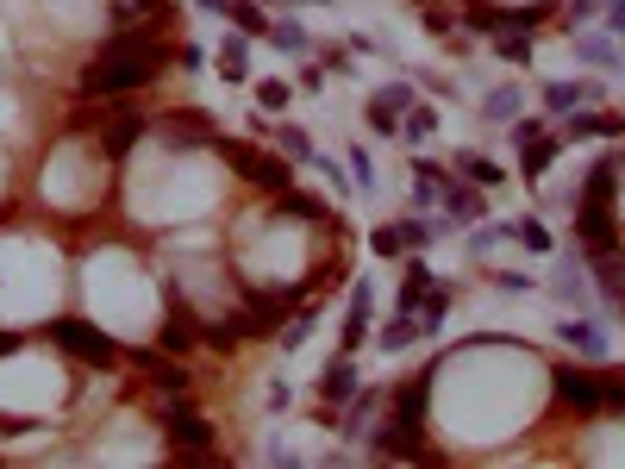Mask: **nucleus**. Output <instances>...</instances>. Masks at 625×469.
<instances>
[{
    "mask_svg": "<svg viewBox=\"0 0 625 469\" xmlns=\"http://www.w3.org/2000/svg\"><path fill=\"white\" fill-rule=\"evenodd\" d=\"M432 132H438V113H432V107H420V100H413V107H407V120H400V138H407V145H425V138H432Z\"/></svg>",
    "mask_w": 625,
    "mask_h": 469,
    "instance_id": "f704fd0d",
    "label": "nucleus"
},
{
    "mask_svg": "<svg viewBox=\"0 0 625 469\" xmlns=\"http://www.w3.org/2000/svg\"><path fill=\"white\" fill-rule=\"evenodd\" d=\"M338 414H345V439H363V445H370V425L388 414V388H370V382H363Z\"/></svg>",
    "mask_w": 625,
    "mask_h": 469,
    "instance_id": "4468645a",
    "label": "nucleus"
},
{
    "mask_svg": "<svg viewBox=\"0 0 625 469\" xmlns=\"http://www.w3.org/2000/svg\"><path fill=\"white\" fill-rule=\"evenodd\" d=\"M545 95V113H557V120H570V113H582V107H595L600 100V82H582V75H557V82H545L538 88Z\"/></svg>",
    "mask_w": 625,
    "mask_h": 469,
    "instance_id": "ddd939ff",
    "label": "nucleus"
},
{
    "mask_svg": "<svg viewBox=\"0 0 625 469\" xmlns=\"http://www.w3.org/2000/svg\"><path fill=\"white\" fill-rule=\"evenodd\" d=\"M213 150H220L238 175H245L257 195H288V188H295V163H288L275 145L257 150V145H238V138H213Z\"/></svg>",
    "mask_w": 625,
    "mask_h": 469,
    "instance_id": "f03ea898",
    "label": "nucleus"
},
{
    "mask_svg": "<svg viewBox=\"0 0 625 469\" xmlns=\"http://www.w3.org/2000/svg\"><path fill=\"white\" fill-rule=\"evenodd\" d=\"M163 307H170V320H163V332H157V345L170 350V357H175V350H195V345H200V332H207V325H200L195 313H188V295H182L175 282H170V288H163Z\"/></svg>",
    "mask_w": 625,
    "mask_h": 469,
    "instance_id": "6e6552de",
    "label": "nucleus"
},
{
    "mask_svg": "<svg viewBox=\"0 0 625 469\" xmlns=\"http://www.w3.org/2000/svg\"><path fill=\"white\" fill-rule=\"evenodd\" d=\"M113 107H120V100H113ZM145 132H150V120H145V113H132V107H120L113 120L100 125V157H113V163H120L125 150H132L138 138H145Z\"/></svg>",
    "mask_w": 625,
    "mask_h": 469,
    "instance_id": "f3484780",
    "label": "nucleus"
},
{
    "mask_svg": "<svg viewBox=\"0 0 625 469\" xmlns=\"http://www.w3.org/2000/svg\"><path fill=\"white\" fill-rule=\"evenodd\" d=\"M270 145L282 150L288 163H313V157H320V145H313V132H307L300 120H282V125L270 132Z\"/></svg>",
    "mask_w": 625,
    "mask_h": 469,
    "instance_id": "393cba45",
    "label": "nucleus"
},
{
    "mask_svg": "<svg viewBox=\"0 0 625 469\" xmlns=\"http://www.w3.org/2000/svg\"><path fill=\"white\" fill-rule=\"evenodd\" d=\"M550 295H557V307H563V313H595V275H588V263H575V257H557Z\"/></svg>",
    "mask_w": 625,
    "mask_h": 469,
    "instance_id": "0eeeda50",
    "label": "nucleus"
},
{
    "mask_svg": "<svg viewBox=\"0 0 625 469\" xmlns=\"http://www.w3.org/2000/svg\"><path fill=\"white\" fill-rule=\"evenodd\" d=\"M425 88H432L438 100H457V82H445V75H425Z\"/></svg>",
    "mask_w": 625,
    "mask_h": 469,
    "instance_id": "c03bdc74",
    "label": "nucleus"
},
{
    "mask_svg": "<svg viewBox=\"0 0 625 469\" xmlns=\"http://www.w3.org/2000/svg\"><path fill=\"white\" fill-rule=\"evenodd\" d=\"M588 145V138H625V113H595V107H582L563 120V145Z\"/></svg>",
    "mask_w": 625,
    "mask_h": 469,
    "instance_id": "6ab92c4d",
    "label": "nucleus"
},
{
    "mask_svg": "<svg viewBox=\"0 0 625 469\" xmlns=\"http://www.w3.org/2000/svg\"><path fill=\"white\" fill-rule=\"evenodd\" d=\"M432 282H438V275L425 270V263H407V275H400V300H395V307H407V313H420V300L432 295Z\"/></svg>",
    "mask_w": 625,
    "mask_h": 469,
    "instance_id": "473e14b6",
    "label": "nucleus"
},
{
    "mask_svg": "<svg viewBox=\"0 0 625 469\" xmlns=\"http://www.w3.org/2000/svg\"><path fill=\"white\" fill-rule=\"evenodd\" d=\"M132 363H138L163 395H188V388H195V375L182 370V363H170V350H163V345H157V350H132Z\"/></svg>",
    "mask_w": 625,
    "mask_h": 469,
    "instance_id": "a211bd4d",
    "label": "nucleus"
},
{
    "mask_svg": "<svg viewBox=\"0 0 625 469\" xmlns=\"http://www.w3.org/2000/svg\"><path fill=\"white\" fill-rule=\"evenodd\" d=\"M370 250H375V257H407V250H400V232H395V225H375V232H370Z\"/></svg>",
    "mask_w": 625,
    "mask_h": 469,
    "instance_id": "a19ab883",
    "label": "nucleus"
},
{
    "mask_svg": "<svg viewBox=\"0 0 625 469\" xmlns=\"http://www.w3.org/2000/svg\"><path fill=\"white\" fill-rule=\"evenodd\" d=\"M513 150H520V175H525V182H538V175L557 163V150H563V132H550V125H545V132H532V138H525V145H513Z\"/></svg>",
    "mask_w": 625,
    "mask_h": 469,
    "instance_id": "aec40b11",
    "label": "nucleus"
},
{
    "mask_svg": "<svg viewBox=\"0 0 625 469\" xmlns=\"http://www.w3.org/2000/svg\"><path fill=\"white\" fill-rule=\"evenodd\" d=\"M620 245H625L620 200H595V195L575 200V250H582V257H595V250H620Z\"/></svg>",
    "mask_w": 625,
    "mask_h": 469,
    "instance_id": "7ed1b4c3",
    "label": "nucleus"
},
{
    "mask_svg": "<svg viewBox=\"0 0 625 469\" xmlns=\"http://www.w3.org/2000/svg\"><path fill=\"white\" fill-rule=\"evenodd\" d=\"M163 425H170V451H207V439H213V425L188 407V395H175V407L163 414Z\"/></svg>",
    "mask_w": 625,
    "mask_h": 469,
    "instance_id": "dca6fc26",
    "label": "nucleus"
},
{
    "mask_svg": "<svg viewBox=\"0 0 625 469\" xmlns=\"http://www.w3.org/2000/svg\"><path fill=\"white\" fill-rule=\"evenodd\" d=\"M20 345H25L20 332H0V357H13V350H20Z\"/></svg>",
    "mask_w": 625,
    "mask_h": 469,
    "instance_id": "49530a36",
    "label": "nucleus"
},
{
    "mask_svg": "<svg viewBox=\"0 0 625 469\" xmlns=\"http://www.w3.org/2000/svg\"><path fill=\"white\" fill-rule=\"evenodd\" d=\"M438 207H445L450 225H475V220H488V188H475V182H463V175H450L445 195H438Z\"/></svg>",
    "mask_w": 625,
    "mask_h": 469,
    "instance_id": "9b49d317",
    "label": "nucleus"
},
{
    "mask_svg": "<svg viewBox=\"0 0 625 469\" xmlns=\"http://www.w3.org/2000/svg\"><path fill=\"white\" fill-rule=\"evenodd\" d=\"M570 45H575V63H588V70H600V75H620L625 70L620 38H613V32H570Z\"/></svg>",
    "mask_w": 625,
    "mask_h": 469,
    "instance_id": "2eb2a0df",
    "label": "nucleus"
},
{
    "mask_svg": "<svg viewBox=\"0 0 625 469\" xmlns=\"http://www.w3.org/2000/svg\"><path fill=\"white\" fill-rule=\"evenodd\" d=\"M607 0H570V25H582V20H595Z\"/></svg>",
    "mask_w": 625,
    "mask_h": 469,
    "instance_id": "37998d69",
    "label": "nucleus"
},
{
    "mask_svg": "<svg viewBox=\"0 0 625 469\" xmlns=\"http://www.w3.org/2000/svg\"><path fill=\"white\" fill-rule=\"evenodd\" d=\"M620 163H625V157H620Z\"/></svg>",
    "mask_w": 625,
    "mask_h": 469,
    "instance_id": "09e8293b",
    "label": "nucleus"
},
{
    "mask_svg": "<svg viewBox=\"0 0 625 469\" xmlns=\"http://www.w3.org/2000/svg\"><path fill=\"white\" fill-rule=\"evenodd\" d=\"M157 138H163L175 157H188V150H213V120H207V113H170Z\"/></svg>",
    "mask_w": 625,
    "mask_h": 469,
    "instance_id": "f8f14e48",
    "label": "nucleus"
},
{
    "mask_svg": "<svg viewBox=\"0 0 625 469\" xmlns=\"http://www.w3.org/2000/svg\"><path fill=\"white\" fill-rule=\"evenodd\" d=\"M450 320V282H432V295L420 300V332L432 338V332H445Z\"/></svg>",
    "mask_w": 625,
    "mask_h": 469,
    "instance_id": "2f4dec72",
    "label": "nucleus"
},
{
    "mask_svg": "<svg viewBox=\"0 0 625 469\" xmlns=\"http://www.w3.org/2000/svg\"><path fill=\"white\" fill-rule=\"evenodd\" d=\"M557 338L575 350V357H588V363H607V325L595 313H563L557 320Z\"/></svg>",
    "mask_w": 625,
    "mask_h": 469,
    "instance_id": "9d476101",
    "label": "nucleus"
},
{
    "mask_svg": "<svg viewBox=\"0 0 625 469\" xmlns=\"http://www.w3.org/2000/svg\"><path fill=\"white\" fill-rule=\"evenodd\" d=\"M413 207H438V195H445V182L457 170H450V163H432V157H413Z\"/></svg>",
    "mask_w": 625,
    "mask_h": 469,
    "instance_id": "4be33fe9",
    "label": "nucleus"
},
{
    "mask_svg": "<svg viewBox=\"0 0 625 469\" xmlns=\"http://www.w3.org/2000/svg\"><path fill=\"white\" fill-rule=\"evenodd\" d=\"M600 13H607V32H613V38H625V0H607Z\"/></svg>",
    "mask_w": 625,
    "mask_h": 469,
    "instance_id": "79ce46f5",
    "label": "nucleus"
},
{
    "mask_svg": "<svg viewBox=\"0 0 625 469\" xmlns=\"http://www.w3.org/2000/svg\"><path fill=\"white\" fill-rule=\"evenodd\" d=\"M420 100V88L413 82H388L382 95H370V107H363V120H370L375 138H400V120H407V107Z\"/></svg>",
    "mask_w": 625,
    "mask_h": 469,
    "instance_id": "423d86ee",
    "label": "nucleus"
},
{
    "mask_svg": "<svg viewBox=\"0 0 625 469\" xmlns=\"http://www.w3.org/2000/svg\"><path fill=\"white\" fill-rule=\"evenodd\" d=\"M488 282H495V295H532V275L525 270H495Z\"/></svg>",
    "mask_w": 625,
    "mask_h": 469,
    "instance_id": "58836bf2",
    "label": "nucleus"
},
{
    "mask_svg": "<svg viewBox=\"0 0 625 469\" xmlns=\"http://www.w3.org/2000/svg\"><path fill=\"white\" fill-rule=\"evenodd\" d=\"M270 45L282 50V57H313V38H307V25H300L295 13L270 20Z\"/></svg>",
    "mask_w": 625,
    "mask_h": 469,
    "instance_id": "a878e982",
    "label": "nucleus"
},
{
    "mask_svg": "<svg viewBox=\"0 0 625 469\" xmlns=\"http://www.w3.org/2000/svg\"><path fill=\"white\" fill-rule=\"evenodd\" d=\"M50 345L63 350V357H75V363H88V370H113L120 363V345L95 320H57L50 325Z\"/></svg>",
    "mask_w": 625,
    "mask_h": 469,
    "instance_id": "20e7f679",
    "label": "nucleus"
},
{
    "mask_svg": "<svg viewBox=\"0 0 625 469\" xmlns=\"http://www.w3.org/2000/svg\"><path fill=\"white\" fill-rule=\"evenodd\" d=\"M313 388H320L325 414H338V407H345V400L357 395V388H363V370H357V350H338V357H332V363L320 370V382H313Z\"/></svg>",
    "mask_w": 625,
    "mask_h": 469,
    "instance_id": "1a4fd4ad",
    "label": "nucleus"
},
{
    "mask_svg": "<svg viewBox=\"0 0 625 469\" xmlns=\"http://www.w3.org/2000/svg\"><path fill=\"white\" fill-rule=\"evenodd\" d=\"M170 57H175V45L163 38V25H120V32L100 45L95 63L75 75V95L82 100H125V95H138V88H150Z\"/></svg>",
    "mask_w": 625,
    "mask_h": 469,
    "instance_id": "f257e3e1",
    "label": "nucleus"
},
{
    "mask_svg": "<svg viewBox=\"0 0 625 469\" xmlns=\"http://www.w3.org/2000/svg\"><path fill=\"white\" fill-rule=\"evenodd\" d=\"M275 207H282V213H295V220H307V225H325V232H332V213H325V200H313V195H300V182L295 188H288V195H275Z\"/></svg>",
    "mask_w": 625,
    "mask_h": 469,
    "instance_id": "bb28decb",
    "label": "nucleus"
},
{
    "mask_svg": "<svg viewBox=\"0 0 625 469\" xmlns=\"http://www.w3.org/2000/svg\"><path fill=\"white\" fill-rule=\"evenodd\" d=\"M507 245H520V250H538V257H550L557 250V232H550L538 213H520V220H507Z\"/></svg>",
    "mask_w": 625,
    "mask_h": 469,
    "instance_id": "5701e85b",
    "label": "nucleus"
},
{
    "mask_svg": "<svg viewBox=\"0 0 625 469\" xmlns=\"http://www.w3.org/2000/svg\"><path fill=\"white\" fill-rule=\"evenodd\" d=\"M620 157H595V170H588V188L582 195H595V200H620Z\"/></svg>",
    "mask_w": 625,
    "mask_h": 469,
    "instance_id": "7c9ffc66",
    "label": "nucleus"
},
{
    "mask_svg": "<svg viewBox=\"0 0 625 469\" xmlns=\"http://www.w3.org/2000/svg\"><path fill=\"white\" fill-rule=\"evenodd\" d=\"M263 457H270V464H300V457H295L288 445H282V439H270V451H263Z\"/></svg>",
    "mask_w": 625,
    "mask_h": 469,
    "instance_id": "a18cd8bd",
    "label": "nucleus"
},
{
    "mask_svg": "<svg viewBox=\"0 0 625 469\" xmlns=\"http://www.w3.org/2000/svg\"><path fill=\"white\" fill-rule=\"evenodd\" d=\"M370 345V282H350V313L338 332V350H363Z\"/></svg>",
    "mask_w": 625,
    "mask_h": 469,
    "instance_id": "412c9836",
    "label": "nucleus"
},
{
    "mask_svg": "<svg viewBox=\"0 0 625 469\" xmlns=\"http://www.w3.org/2000/svg\"><path fill=\"white\" fill-rule=\"evenodd\" d=\"M520 107H525V95H520V88H495V95H482V120L513 125V120H520Z\"/></svg>",
    "mask_w": 625,
    "mask_h": 469,
    "instance_id": "72a5a7b5",
    "label": "nucleus"
},
{
    "mask_svg": "<svg viewBox=\"0 0 625 469\" xmlns=\"http://www.w3.org/2000/svg\"><path fill=\"white\" fill-rule=\"evenodd\" d=\"M350 182H357V195H375V163H370V150L363 145L350 150Z\"/></svg>",
    "mask_w": 625,
    "mask_h": 469,
    "instance_id": "e433bc0d",
    "label": "nucleus"
},
{
    "mask_svg": "<svg viewBox=\"0 0 625 469\" xmlns=\"http://www.w3.org/2000/svg\"><path fill=\"white\" fill-rule=\"evenodd\" d=\"M550 388H557V407H570L582 420L607 414V370H557Z\"/></svg>",
    "mask_w": 625,
    "mask_h": 469,
    "instance_id": "39448f33",
    "label": "nucleus"
},
{
    "mask_svg": "<svg viewBox=\"0 0 625 469\" xmlns=\"http://www.w3.org/2000/svg\"><path fill=\"white\" fill-rule=\"evenodd\" d=\"M220 75H225V82H250V38H245V32H225Z\"/></svg>",
    "mask_w": 625,
    "mask_h": 469,
    "instance_id": "cd10ccee",
    "label": "nucleus"
},
{
    "mask_svg": "<svg viewBox=\"0 0 625 469\" xmlns=\"http://www.w3.org/2000/svg\"><path fill=\"white\" fill-rule=\"evenodd\" d=\"M413 338H425V332H420V313H407V307H395V320L382 325V338H375V350H407Z\"/></svg>",
    "mask_w": 625,
    "mask_h": 469,
    "instance_id": "c85d7f7f",
    "label": "nucleus"
},
{
    "mask_svg": "<svg viewBox=\"0 0 625 469\" xmlns=\"http://www.w3.org/2000/svg\"><path fill=\"white\" fill-rule=\"evenodd\" d=\"M257 107H263V113H282V107H288V82H257Z\"/></svg>",
    "mask_w": 625,
    "mask_h": 469,
    "instance_id": "ea45409f",
    "label": "nucleus"
},
{
    "mask_svg": "<svg viewBox=\"0 0 625 469\" xmlns=\"http://www.w3.org/2000/svg\"><path fill=\"white\" fill-rule=\"evenodd\" d=\"M495 50H500V63H532L538 38H532V32H500V38H495Z\"/></svg>",
    "mask_w": 625,
    "mask_h": 469,
    "instance_id": "c9c22d12",
    "label": "nucleus"
},
{
    "mask_svg": "<svg viewBox=\"0 0 625 469\" xmlns=\"http://www.w3.org/2000/svg\"><path fill=\"white\" fill-rule=\"evenodd\" d=\"M263 7H270V0H263Z\"/></svg>",
    "mask_w": 625,
    "mask_h": 469,
    "instance_id": "de8ad7c7",
    "label": "nucleus"
},
{
    "mask_svg": "<svg viewBox=\"0 0 625 469\" xmlns=\"http://www.w3.org/2000/svg\"><path fill=\"white\" fill-rule=\"evenodd\" d=\"M450 170L463 175V182H475V188H500V182H507V170H500L488 150H457V157H450Z\"/></svg>",
    "mask_w": 625,
    "mask_h": 469,
    "instance_id": "b1692460",
    "label": "nucleus"
},
{
    "mask_svg": "<svg viewBox=\"0 0 625 469\" xmlns=\"http://www.w3.org/2000/svg\"><path fill=\"white\" fill-rule=\"evenodd\" d=\"M620 320H625V313H620Z\"/></svg>",
    "mask_w": 625,
    "mask_h": 469,
    "instance_id": "8fccbe9b",
    "label": "nucleus"
},
{
    "mask_svg": "<svg viewBox=\"0 0 625 469\" xmlns=\"http://www.w3.org/2000/svg\"><path fill=\"white\" fill-rule=\"evenodd\" d=\"M313 320H320V313L307 307L300 320H288V325H282V350H300V345H307V332H313Z\"/></svg>",
    "mask_w": 625,
    "mask_h": 469,
    "instance_id": "4c0bfd02",
    "label": "nucleus"
},
{
    "mask_svg": "<svg viewBox=\"0 0 625 469\" xmlns=\"http://www.w3.org/2000/svg\"><path fill=\"white\" fill-rule=\"evenodd\" d=\"M225 20L238 25L245 38H270V13H263V0H225Z\"/></svg>",
    "mask_w": 625,
    "mask_h": 469,
    "instance_id": "c756f323",
    "label": "nucleus"
}]
</instances>
